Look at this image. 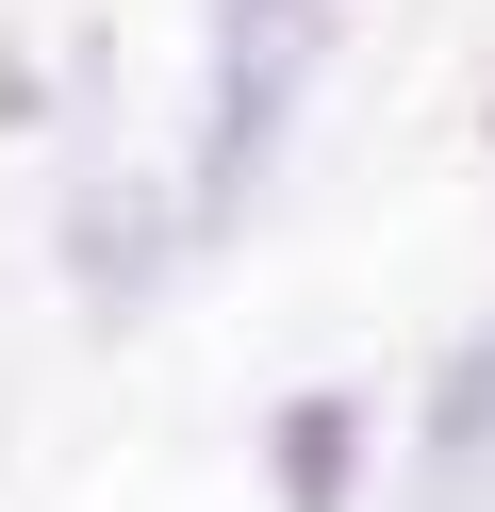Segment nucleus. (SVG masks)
<instances>
[{
	"mask_svg": "<svg viewBox=\"0 0 495 512\" xmlns=\"http://www.w3.org/2000/svg\"><path fill=\"white\" fill-rule=\"evenodd\" d=\"M297 83H314V0H215V166H198V199H215V215L264 182Z\"/></svg>",
	"mask_w": 495,
	"mask_h": 512,
	"instance_id": "1",
	"label": "nucleus"
},
{
	"mask_svg": "<svg viewBox=\"0 0 495 512\" xmlns=\"http://www.w3.org/2000/svg\"><path fill=\"white\" fill-rule=\"evenodd\" d=\"M347 463H363V413H347V397H297L281 430H264V479H281V512H347Z\"/></svg>",
	"mask_w": 495,
	"mask_h": 512,
	"instance_id": "2",
	"label": "nucleus"
},
{
	"mask_svg": "<svg viewBox=\"0 0 495 512\" xmlns=\"http://www.w3.org/2000/svg\"><path fill=\"white\" fill-rule=\"evenodd\" d=\"M429 479H446L429 512H479V479H495V347H462L446 397H429Z\"/></svg>",
	"mask_w": 495,
	"mask_h": 512,
	"instance_id": "3",
	"label": "nucleus"
},
{
	"mask_svg": "<svg viewBox=\"0 0 495 512\" xmlns=\"http://www.w3.org/2000/svg\"><path fill=\"white\" fill-rule=\"evenodd\" d=\"M83 298H99V314L149 298V199H132V182H99V199H83Z\"/></svg>",
	"mask_w": 495,
	"mask_h": 512,
	"instance_id": "4",
	"label": "nucleus"
}]
</instances>
